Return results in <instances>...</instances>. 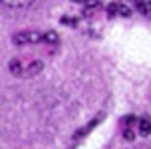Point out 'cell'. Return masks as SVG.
<instances>
[{"label": "cell", "instance_id": "cell-7", "mask_svg": "<svg viewBox=\"0 0 151 149\" xmlns=\"http://www.w3.org/2000/svg\"><path fill=\"white\" fill-rule=\"evenodd\" d=\"M41 69H43V64H41V62H39V60H32L30 64L26 65V73L24 74H36V73H39Z\"/></svg>", "mask_w": 151, "mask_h": 149}, {"label": "cell", "instance_id": "cell-3", "mask_svg": "<svg viewBox=\"0 0 151 149\" xmlns=\"http://www.w3.org/2000/svg\"><path fill=\"white\" fill-rule=\"evenodd\" d=\"M129 2L134 6V9H136L140 15L151 19V0H129Z\"/></svg>", "mask_w": 151, "mask_h": 149}, {"label": "cell", "instance_id": "cell-13", "mask_svg": "<svg viewBox=\"0 0 151 149\" xmlns=\"http://www.w3.org/2000/svg\"><path fill=\"white\" fill-rule=\"evenodd\" d=\"M75 2H84L86 4V0H75Z\"/></svg>", "mask_w": 151, "mask_h": 149}, {"label": "cell", "instance_id": "cell-4", "mask_svg": "<svg viewBox=\"0 0 151 149\" xmlns=\"http://www.w3.org/2000/svg\"><path fill=\"white\" fill-rule=\"evenodd\" d=\"M9 71L15 74V77H22V74L26 73V65L22 64V60H19V58H13L9 62Z\"/></svg>", "mask_w": 151, "mask_h": 149}, {"label": "cell", "instance_id": "cell-1", "mask_svg": "<svg viewBox=\"0 0 151 149\" xmlns=\"http://www.w3.org/2000/svg\"><path fill=\"white\" fill-rule=\"evenodd\" d=\"M13 45H36V43H45V34H39V32H34V30H22V32H17L13 34Z\"/></svg>", "mask_w": 151, "mask_h": 149}, {"label": "cell", "instance_id": "cell-6", "mask_svg": "<svg viewBox=\"0 0 151 149\" xmlns=\"http://www.w3.org/2000/svg\"><path fill=\"white\" fill-rule=\"evenodd\" d=\"M140 134L142 136H149L151 134V119L147 116H144L140 119Z\"/></svg>", "mask_w": 151, "mask_h": 149}, {"label": "cell", "instance_id": "cell-8", "mask_svg": "<svg viewBox=\"0 0 151 149\" xmlns=\"http://www.w3.org/2000/svg\"><path fill=\"white\" fill-rule=\"evenodd\" d=\"M2 2L9 8H24V6H30L34 0H2Z\"/></svg>", "mask_w": 151, "mask_h": 149}, {"label": "cell", "instance_id": "cell-2", "mask_svg": "<svg viewBox=\"0 0 151 149\" xmlns=\"http://www.w3.org/2000/svg\"><path fill=\"white\" fill-rule=\"evenodd\" d=\"M106 13H108V17H131L132 11L129 6H125L121 2H112L106 6Z\"/></svg>", "mask_w": 151, "mask_h": 149}, {"label": "cell", "instance_id": "cell-10", "mask_svg": "<svg viewBox=\"0 0 151 149\" xmlns=\"http://www.w3.org/2000/svg\"><path fill=\"white\" fill-rule=\"evenodd\" d=\"M63 24H71V26H77V19H71V17H63L62 19Z\"/></svg>", "mask_w": 151, "mask_h": 149}, {"label": "cell", "instance_id": "cell-9", "mask_svg": "<svg viewBox=\"0 0 151 149\" xmlns=\"http://www.w3.org/2000/svg\"><path fill=\"white\" fill-rule=\"evenodd\" d=\"M58 41H60V37H58V34H56L54 30L45 32V43H49V45H56Z\"/></svg>", "mask_w": 151, "mask_h": 149}, {"label": "cell", "instance_id": "cell-11", "mask_svg": "<svg viewBox=\"0 0 151 149\" xmlns=\"http://www.w3.org/2000/svg\"><path fill=\"white\" fill-rule=\"evenodd\" d=\"M123 136H125V140H134V134H132L131 129H125L123 130Z\"/></svg>", "mask_w": 151, "mask_h": 149}, {"label": "cell", "instance_id": "cell-5", "mask_svg": "<svg viewBox=\"0 0 151 149\" xmlns=\"http://www.w3.org/2000/svg\"><path fill=\"white\" fill-rule=\"evenodd\" d=\"M101 119H103V114H99V116H97V117H95V119H93V121H91V123H88V125H86L84 129H80V130H77V134H75V138H80V136H86V134H88V133H90L91 129L95 127L97 123L101 121Z\"/></svg>", "mask_w": 151, "mask_h": 149}, {"label": "cell", "instance_id": "cell-12", "mask_svg": "<svg viewBox=\"0 0 151 149\" xmlns=\"http://www.w3.org/2000/svg\"><path fill=\"white\" fill-rule=\"evenodd\" d=\"M134 119H136L134 116H127V117H123V123H125V125H129V127H131V125L134 123Z\"/></svg>", "mask_w": 151, "mask_h": 149}]
</instances>
